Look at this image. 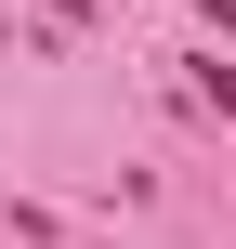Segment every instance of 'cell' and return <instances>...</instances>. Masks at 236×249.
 I'll use <instances>...</instances> for the list:
<instances>
[{
  "instance_id": "1",
  "label": "cell",
  "mask_w": 236,
  "mask_h": 249,
  "mask_svg": "<svg viewBox=\"0 0 236 249\" xmlns=\"http://www.w3.org/2000/svg\"><path fill=\"white\" fill-rule=\"evenodd\" d=\"M0 53H13V13H0Z\"/></svg>"
}]
</instances>
